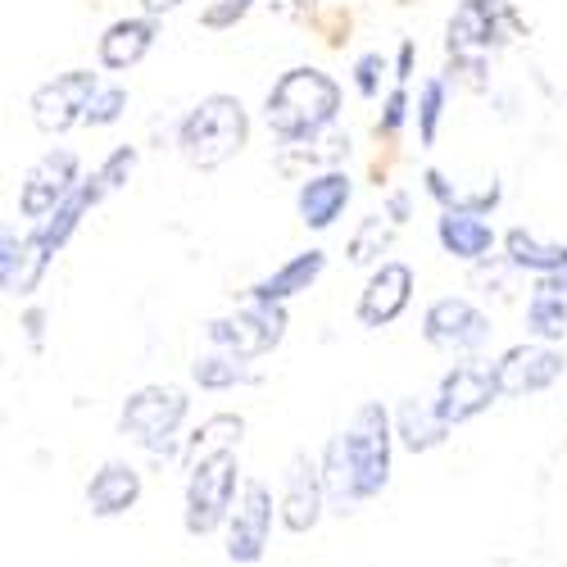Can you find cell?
<instances>
[{"label":"cell","mask_w":567,"mask_h":567,"mask_svg":"<svg viewBox=\"0 0 567 567\" xmlns=\"http://www.w3.org/2000/svg\"><path fill=\"white\" fill-rule=\"evenodd\" d=\"M391 417L382 404H363L350 427H346V450H350V463H354V477H359V495L372 499L382 495L386 482H391Z\"/></svg>","instance_id":"obj_3"},{"label":"cell","mask_w":567,"mask_h":567,"mask_svg":"<svg viewBox=\"0 0 567 567\" xmlns=\"http://www.w3.org/2000/svg\"><path fill=\"white\" fill-rule=\"evenodd\" d=\"M350 196H354V182L341 173V168H327V173H313L305 186H300V218H305V227H313V231H327L341 214H346V205H350Z\"/></svg>","instance_id":"obj_15"},{"label":"cell","mask_w":567,"mask_h":567,"mask_svg":"<svg viewBox=\"0 0 567 567\" xmlns=\"http://www.w3.org/2000/svg\"><path fill=\"white\" fill-rule=\"evenodd\" d=\"M409 296H413V268L409 264H382L372 277H368V287L359 296V322L363 327H386L395 322L404 309H409Z\"/></svg>","instance_id":"obj_13"},{"label":"cell","mask_w":567,"mask_h":567,"mask_svg":"<svg viewBox=\"0 0 567 567\" xmlns=\"http://www.w3.org/2000/svg\"><path fill=\"white\" fill-rule=\"evenodd\" d=\"M250 141V118L236 96H205L177 127V146L192 168H218L241 155Z\"/></svg>","instance_id":"obj_2"},{"label":"cell","mask_w":567,"mask_h":567,"mask_svg":"<svg viewBox=\"0 0 567 567\" xmlns=\"http://www.w3.org/2000/svg\"><path fill=\"white\" fill-rule=\"evenodd\" d=\"M436 236H441V246L445 255L463 259V264H477L491 255L495 246V227L482 218V214H472V209H445L436 218Z\"/></svg>","instance_id":"obj_18"},{"label":"cell","mask_w":567,"mask_h":567,"mask_svg":"<svg viewBox=\"0 0 567 567\" xmlns=\"http://www.w3.org/2000/svg\"><path fill=\"white\" fill-rule=\"evenodd\" d=\"M413 60H417V45L404 41V45H400V60H395V82L409 86V78H413Z\"/></svg>","instance_id":"obj_36"},{"label":"cell","mask_w":567,"mask_h":567,"mask_svg":"<svg viewBox=\"0 0 567 567\" xmlns=\"http://www.w3.org/2000/svg\"><path fill=\"white\" fill-rule=\"evenodd\" d=\"M504 250H508V264L513 268H523V272H563L567 268V246H554V241H540V236L523 231V227H513L504 236Z\"/></svg>","instance_id":"obj_26"},{"label":"cell","mask_w":567,"mask_h":567,"mask_svg":"<svg viewBox=\"0 0 567 567\" xmlns=\"http://www.w3.org/2000/svg\"><path fill=\"white\" fill-rule=\"evenodd\" d=\"M558 377H563V354L554 346H513L495 363L499 395H532V391L554 386Z\"/></svg>","instance_id":"obj_12"},{"label":"cell","mask_w":567,"mask_h":567,"mask_svg":"<svg viewBox=\"0 0 567 567\" xmlns=\"http://www.w3.org/2000/svg\"><path fill=\"white\" fill-rule=\"evenodd\" d=\"M250 6H255V0H218V6L205 10V28H231Z\"/></svg>","instance_id":"obj_35"},{"label":"cell","mask_w":567,"mask_h":567,"mask_svg":"<svg viewBox=\"0 0 567 567\" xmlns=\"http://www.w3.org/2000/svg\"><path fill=\"white\" fill-rule=\"evenodd\" d=\"M236 454H214L205 463L192 467V482H186V532L192 536H209L227 523V508L236 499Z\"/></svg>","instance_id":"obj_4"},{"label":"cell","mask_w":567,"mask_h":567,"mask_svg":"<svg viewBox=\"0 0 567 567\" xmlns=\"http://www.w3.org/2000/svg\"><path fill=\"white\" fill-rule=\"evenodd\" d=\"M404 118H409V86L404 82H395V91L386 96V110H382V123H377V132H400L404 127Z\"/></svg>","instance_id":"obj_34"},{"label":"cell","mask_w":567,"mask_h":567,"mask_svg":"<svg viewBox=\"0 0 567 567\" xmlns=\"http://www.w3.org/2000/svg\"><path fill=\"white\" fill-rule=\"evenodd\" d=\"M322 463H313L309 454H296L287 467V495H281V523L291 532H313L318 517H322Z\"/></svg>","instance_id":"obj_14"},{"label":"cell","mask_w":567,"mask_h":567,"mask_svg":"<svg viewBox=\"0 0 567 567\" xmlns=\"http://www.w3.org/2000/svg\"><path fill=\"white\" fill-rule=\"evenodd\" d=\"M499 395V382H495V368H482V363H458L441 377V391H436V413L458 427V422L477 417L495 404Z\"/></svg>","instance_id":"obj_10"},{"label":"cell","mask_w":567,"mask_h":567,"mask_svg":"<svg viewBox=\"0 0 567 567\" xmlns=\"http://www.w3.org/2000/svg\"><path fill=\"white\" fill-rule=\"evenodd\" d=\"M391 218H382V214H368L363 218V227L354 231V241H350V259L354 264H372L377 255L386 250V241H391Z\"/></svg>","instance_id":"obj_30"},{"label":"cell","mask_w":567,"mask_h":567,"mask_svg":"<svg viewBox=\"0 0 567 567\" xmlns=\"http://www.w3.org/2000/svg\"><path fill=\"white\" fill-rule=\"evenodd\" d=\"M422 337H427L436 350H482L491 341V318L467 305L463 296H445L427 309V318H422Z\"/></svg>","instance_id":"obj_9"},{"label":"cell","mask_w":567,"mask_h":567,"mask_svg":"<svg viewBox=\"0 0 567 567\" xmlns=\"http://www.w3.org/2000/svg\"><path fill=\"white\" fill-rule=\"evenodd\" d=\"M241 432H246V422L236 413H214L205 427L192 436V445H186V472H192L196 463H205V458H214V454H236Z\"/></svg>","instance_id":"obj_27"},{"label":"cell","mask_w":567,"mask_h":567,"mask_svg":"<svg viewBox=\"0 0 567 567\" xmlns=\"http://www.w3.org/2000/svg\"><path fill=\"white\" fill-rule=\"evenodd\" d=\"M386 218H391L395 227L409 218V196H404V192H395V196H391V205H386Z\"/></svg>","instance_id":"obj_37"},{"label":"cell","mask_w":567,"mask_h":567,"mask_svg":"<svg viewBox=\"0 0 567 567\" xmlns=\"http://www.w3.org/2000/svg\"><path fill=\"white\" fill-rule=\"evenodd\" d=\"M45 264H51V250H45L32 231L6 236V241H0V281H6V296H32Z\"/></svg>","instance_id":"obj_17"},{"label":"cell","mask_w":567,"mask_h":567,"mask_svg":"<svg viewBox=\"0 0 567 567\" xmlns=\"http://www.w3.org/2000/svg\"><path fill=\"white\" fill-rule=\"evenodd\" d=\"M192 377H196L205 391H231V386H250V382H259V372L250 368V359L231 354V350H214V354L196 359V363H192Z\"/></svg>","instance_id":"obj_28"},{"label":"cell","mask_w":567,"mask_h":567,"mask_svg":"<svg viewBox=\"0 0 567 567\" xmlns=\"http://www.w3.org/2000/svg\"><path fill=\"white\" fill-rule=\"evenodd\" d=\"M101 196H105V186L96 182V173H91L86 182H78V192H73L69 200H60V205H55L51 214H45V218H41V223L32 227V236H37V241H41L45 250H51V255H55V250H60V246L69 241V236L78 231V223L86 218V209H91V205H96Z\"/></svg>","instance_id":"obj_21"},{"label":"cell","mask_w":567,"mask_h":567,"mask_svg":"<svg viewBox=\"0 0 567 567\" xmlns=\"http://www.w3.org/2000/svg\"><path fill=\"white\" fill-rule=\"evenodd\" d=\"M527 332L545 346L567 337V268L536 281V291L527 300Z\"/></svg>","instance_id":"obj_20"},{"label":"cell","mask_w":567,"mask_h":567,"mask_svg":"<svg viewBox=\"0 0 567 567\" xmlns=\"http://www.w3.org/2000/svg\"><path fill=\"white\" fill-rule=\"evenodd\" d=\"M78 192V155L73 151H51V155H41L23 186H19V214L41 223L45 214H51L60 200H69Z\"/></svg>","instance_id":"obj_8"},{"label":"cell","mask_w":567,"mask_h":567,"mask_svg":"<svg viewBox=\"0 0 567 567\" xmlns=\"http://www.w3.org/2000/svg\"><path fill=\"white\" fill-rule=\"evenodd\" d=\"M382 73H386V55L368 51V55L354 60V86H359V96H363V101H372L377 91H382Z\"/></svg>","instance_id":"obj_33"},{"label":"cell","mask_w":567,"mask_h":567,"mask_svg":"<svg viewBox=\"0 0 567 567\" xmlns=\"http://www.w3.org/2000/svg\"><path fill=\"white\" fill-rule=\"evenodd\" d=\"M499 23H504V0H463L458 14L450 19V51L454 55L486 51V45L499 41Z\"/></svg>","instance_id":"obj_16"},{"label":"cell","mask_w":567,"mask_h":567,"mask_svg":"<svg viewBox=\"0 0 567 567\" xmlns=\"http://www.w3.org/2000/svg\"><path fill=\"white\" fill-rule=\"evenodd\" d=\"M281 337H287V309H281V305H264V300H250V309L209 322V341L218 350L241 354V359L268 354Z\"/></svg>","instance_id":"obj_6"},{"label":"cell","mask_w":567,"mask_h":567,"mask_svg":"<svg viewBox=\"0 0 567 567\" xmlns=\"http://www.w3.org/2000/svg\"><path fill=\"white\" fill-rule=\"evenodd\" d=\"M322 486H327V504L337 513H350L363 495H359V477H354V463H350V450H346V432L327 441V454H322Z\"/></svg>","instance_id":"obj_25"},{"label":"cell","mask_w":567,"mask_h":567,"mask_svg":"<svg viewBox=\"0 0 567 567\" xmlns=\"http://www.w3.org/2000/svg\"><path fill=\"white\" fill-rule=\"evenodd\" d=\"M322 268H327V255H322V250H305V255L287 259L281 268H272L268 277H259L255 287H250V300H264V305H287V300H296L300 291H309V287H313V281L322 277Z\"/></svg>","instance_id":"obj_19"},{"label":"cell","mask_w":567,"mask_h":567,"mask_svg":"<svg viewBox=\"0 0 567 567\" xmlns=\"http://www.w3.org/2000/svg\"><path fill=\"white\" fill-rule=\"evenodd\" d=\"M141 499V472L132 463H105L86 486V504L96 517H118Z\"/></svg>","instance_id":"obj_22"},{"label":"cell","mask_w":567,"mask_h":567,"mask_svg":"<svg viewBox=\"0 0 567 567\" xmlns=\"http://www.w3.org/2000/svg\"><path fill=\"white\" fill-rule=\"evenodd\" d=\"M132 168H136V151H132V146H118V151L96 168V182L105 186V196H110V192H118V186L132 177Z\"/></svg>","instance_id":"obj_32"},{"label":"cell","mask_w":567,"mask_h":567,"mask_svg":"<svg viewBox=\"0 0 567 567\" xmlns=\"http://www.w3.org/2000/svg\"><path fill=\"white\" fill-rule=\"evenodd\" d=\"M272 532V495L264 482H246L236 499L231 527H227V558L231 563H259Z\"/></svg>","instance_id":"obj_11"},{"label":"cell","mask_w":567,"mask_h":567,"mask_svg":"<svg viewBox=\"0 0 567 567\" xmlns=\"http://www.w3.org/2000/svg\"><path fill=\"white\" fill-rule=\"evenodd\" d=\"M450 432V422L436 413V404H422V400H404L400 404V417H395V436L404 450L422 454V450H436Z\"/></svg>","instance_id":"obj_24"},{"label":"cell","mask_w":567,"mask_h":567,"mask_svg":"<svg viewBox=\"0 0 567 567\" xmlns=\"http://www.w3.org/2000/svg\"><path fill=\"white\" fill-rule=\"evenodd\" d=\"M28 337H32V341H41V313H37V309L28 313Z\"/></svg>","instance_id":"obj_39"},{"label":"cell","mask_w":567,"mask_h":567,"mask_svg":"<svg viewBox=\"0 0 567 567\" xmlns=\"http://www.w3.org/2000/svg\"><path fill=\"white\" fill-rule=\"evenodd\" d=\"M186 422V395L177 386H146L123 404V432L146 445L151 454H164Z\"/></svg>","instance_id":"obj_5"},{"label":"cell","mask_w":567,"mask_h":567,"mask_svg":"<svg viewBox=\"0 0 567 567\" xmlns=\"http://www.w3.org/2000/svg\"><path fill=\"white\" fill-rule=\"evenodd\" d=\"M123 110H127V91L123 86H101L96 96H91V105H86V123L91 127H110V123L123 118Z\"/></svg>","instance_id":"obj_31"},{"label":"cell","mask_w":567,"mask_h":567,"mask_svg":"<svg viewBox=\"0 0 567 567\" xmlns=\"http://www.w3.org/2000/svg\"><path fill=\"white\" fill-rule=\"evenodd\" d=\"M155 32H159V28H155V14H146V19H118V23L101 37V64L114 69V73L141 64V60H146V51L155 45Z\"/></svg>","instance_id":"obj_23"},{"label":"cell","mask_w":567,"mask_h":567,"mask_svg":"<svg viewBox=\"0 0 567 567\" xmlns=\"http://www.w3.org/2000/svg\"><path fill=\"white\" fill-rule=\"evenodd\" d=\"M101 91V78L86 73V69H73V73H60L55 82H45L32 91V123L41 132H69L73 123H86V105L91 96Z\"/></svg>","instance_id":"obj_7"},{"label":"cell","mask_w":567,"mask_h":567,"mask_svg":"<svg viewBox=\"0 0 567 567\" xmlns=\"http://www.w3.org/2000/svg\"><path fill=\"white\" fill-rule=\"evenodd\" d=\"M341 114V86L322 69H291L268 91V127L281 141H318Z\"/></svg>","instance_id":"obj_1"},{"label":"cell","mask_w":567,"mask_h":567,"mask_svg":"<svg viewBox=\"0 0 567 567\" xmlns=\"http://www.w3.org/2000/svg\"><path fill=\"white\" fill-rule=\"evenodd\" d=\"M445 96H450L445 78L422 82V96H417V136H422V146H432L436 141V127H441V114H445Z\"/></svg>","instance_id":"obj_29"},{"label":"cell","mask_w":567,"mask_h":567,"mask_svg":"<svg viewBox=\"0 0 567 567\" xmlns=\"http://www.w3.org/2000/svg\"><path fill=\"white\" fill-rule=\"evenodd\" d=\"M141 6H146L151 14H168V10H177L182 0H141Z\"/></svg>","instance_id":"obj_38"}]
</instances>
